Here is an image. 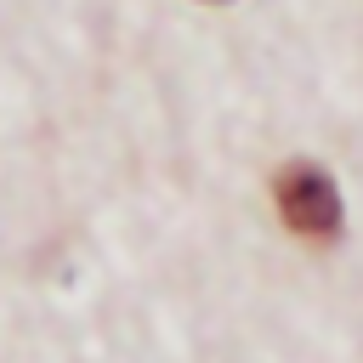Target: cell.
<instances>
[{"label": "cell", "mask_w": 363, "mask_h": 363, "mask_svg": "<svg viewBox=\"0 0 363 363\" xmlns=\"http://www.w3.org/2000/svg\"><path fill=\"white\" fill-rule=\"evenodd\" d=\"M272 199H278V216L289 233L312 238V244H329L340 233V193L329 182V170L318 164H284L278 182H272Z\"/></svg>", "instance_id": "6da1fadb"}]
</instances>
